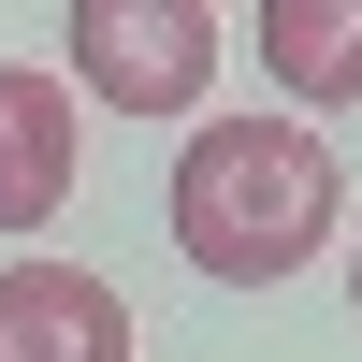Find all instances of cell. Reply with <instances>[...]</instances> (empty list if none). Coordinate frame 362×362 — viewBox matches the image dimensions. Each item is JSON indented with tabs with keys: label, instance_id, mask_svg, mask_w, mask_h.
Listing matches in <instances>:
<instances>
[{
	"label": "cell",
	"instance_id": "obj_1",
	"mask_svg": "<svg viewBox=\"0 0 362 362\" xmlns=\"http://www.w3.org/2000/svg\"><path fill=\"white\" fill-rule=\"evenodd\" d=\"M348 174L305 116H203L189 160H174V247L203 261L218 290H276L334 247Z\"/></svg>",
	"mask_w": 362,
	"mask_h": 362
},
{
	"label": "cell",
	"instance_id": "obj_2",
	"mask_svg": "<svg viewBox=\"0 0 362 362\" xmlns=\"http://www.w3.org/2000/svg\"><path fill=\"white\" fill-rule=\"evenodd\" d=\"M73 87L116 116H189L218 87V15L203 0H73Z\"/></svg>",
	"mask_w": 362,
	"mask_h": 362
},
{
	"label": "cell",
	"instance_id": "obj_3",
	"mask_svg": "<svg viewBox=\"0 0 362 362\" xmlns=\"http://www.w3.org/2000/svg\"><path fill=\"white\" fill-rule=\"evenodd\" d=\"M0 362H131V290L87 261H15L0 276Z\"/></svg>",
	"mask_w": 362,
	"mask_h": 362
},
{
	"label": "cell",
	"instance_id": "obj_4",
	"mask_svg": "<svg viewBox=\"0 0 362 362\" xmlns=\"http://www.w3.org/2000/svg\"><path fill=\"white\" fill-rule=\"evenodd\" d=\"M73 203V87L0 58V232H44Z\"/></svg>",
	"mask_w": 362,
	"mask_h": 362
},
{
	"label": "cell",
	"instance_id": "obj_5",
	"mask_svg": "<svg viewBox=\"0 0 362 362\" xmlns=\"http://www.w3.org/2000/svg\"><path fill=\"white\" fill-rule=\"evenodd\" d=\"M261 73L290 102H362V0H261Z\"/></svg>",
	"mask_w": 362,
	"mask_h": 362
},
{
	"label": "cell",
	"instance_id": "obj_6",
	"mask_svg": "<svg viewBox=\"0 0 362 362\" xmlns=\"http://www.w3.org/2000/svg\"><path fill=\"white\" fill-rule=\"evenodd\" d=\"M348 305H362V261H348Z\"/></svg>",
	"mask_w": 362,
	"mask_h": 362
}]
</instances>
